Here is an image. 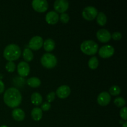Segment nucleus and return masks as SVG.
<instances>
[{"mask_svg":"<svg viewBox=\"0 0 127 127\" xmlns=\"http://www.w3.org/2000/svg\"><path fill=\"white\" fill-rule=\"evenodd\" d=\"M22 56H23V58L25 60V61H26V62H31L33 58V52H32L31 49L28 48H26L24 50L23 53H22Z\"/></svg>","mask_w":127,"mask_h":127,"instance_id":"20","label":"nucleus"},{"mask_svg":"<svg viewBox=\"0 0 127 127\" xmlns=\"http://www.w3.org/2000/svg\"><path fill=\"white\" fill-rule=\"evenodd\" d=\"M24 111L19 108H16L12 112V116L13 119L16 121H22L25 118Z\"/></svg>","mask_w":127,"mask_h":127,"instance_id":"15","label":"nucleus"},{"mask_svg":"<svg viewBox=\"0 0 127 127\" xmlns=\"http://www.w3.org/2000/svg\"><path fill=\"white\" fill-rule=\"evenodd\" d=\"M59 19L61 21V22L66 24L68 22V21H69V16L68 14L64 12V13L61 14L60 16H59Z\"/></svg>","mask_w":127,"mask_h":127,"instance_id":"26","label":"nucleus"},{"mask_svg":"<svg viewBox=\"0 0 127 127\" xmlns=\"http://www.w3.org/2000/svg\"><path fill=\"white\" fill-rule=\"evenodd\" d=\"M97 22L99 24V25L101 26H105V24L107 23V16L104 12H100L97 14Z\"/></svg>","mask_w":127,"mask_h":127,"instance_id":"21","label":"nucleus"},{"mask_svg":"<svg viewBox=\"0 0 127 127\" xmlns=\"http://www.w3.org/2000/svg\"><path fill=\"white\" fill-rule=\"evenodd\" d=\"M21 55V48L17 45L11 43L5 47L3 52L4 58L8 62H13L17 60Z\"/></svg>","mask_w":127,"mask_h":127,"instance_id":"2","label":"nucleus"},{"mask_svg":"<svg viewBox=\"0 0 127 127\" xmlns=\"http://www.w3.org/2000/svg\"><path fill=\"white\" fill-rule=\"evenodd\" d=\"M5 104L11 108H16L22 102V95L19 89L16 88H10L5 91L3 95Z\"/></svg>","mask_w":127,"mask_h":127,"instance_id":"1","label":"nucleus"},{"mask_svg":"<svg viewBox=\"0 0 127 127\" xmlns=\"http://www.w3.org/2000/svg\"><path fill=\"white\" fill-rule=\"evenodd\" d=\"M18 74L21 77H26L29 75L30 73V66L26 62H21L17 67Z\"/></svg>","mask_w":127,"mask_h":127,"instance_id":"11","label":"nucleus"},{"mask_svg":"<svg viewBox=\"0 0 127 127\" xmlns=\"http://www.w3.org/2000/svg\"><path fill=\"white\" fill-rule=\"evenodd\" d=\"M6 69L9 73L14 72L16 69V64L13 62H7L6 64Z\"/></svg>","mask_w":127,"mask_h":127,"instance_id":"25","label":"nucleus"},{"mask_svg":"<svg viewBox=\"0 0 127 127\" xmlns=\"http://www.w3.org/2000/svg\"><path fill=\"white\" fill-rule=\"evenodd\" d=\"M43 46L45 50L48 53L54 50L55 47V42L52 38H47L43 42Z\"/></svg>","mask_w":127,"mask_h":127,"instance_id":"16","label":"nucleus"},{"mask_svg":"<svg viewBox=\"0 0 127 127\" xmlns=\"http://www.w3.org/2000/svg\"><path fill=\"white\" fill-rule=\"evenodd\" d=\"M88 66L92 69H95L99 66V60L96 57H92L88 61Z\"/></svg>","mask_w":127,"mask_h":127,"instance_id":"22","label":"nucleus"},{"mask_svg":"<svg viewBox=\"0 0 127 127\" xmlns=\"http://www.w3.org/2000/svg\"><path fill=\"white\" fill-rule=\"evenodd\" d=\"M71 93V89L68 86L62 85L57 89L55 94L60 99L68 97Z\"/></svg>","mask_w":127,"mask_h":127,"instance_id":"13","label":"nucleus"},{"mask_svg":"<svg viewBox=\"0 0 127 127\" xmlns=\"http://www.w3.org/2000/svg\"><path fill=\"white\" fill-rule=\"evenodd\" d=\"M111 100V95L107 92H102L99 94L97 101L101 106H106L110 103Z\"/></svg>","mask_w":127,"mask_h":127,"instance_id":"12","label":"nucleus"},{"mask_svg":"<svg viewBox=\"0 0 127 127\" xmlns=\"http://www.w3.org/2000/svg\"><path fill=\"white\" fill-rule=\"evenodd\" d=\"M122 127H127V122H125L124 123V124H123V125H122Z\"/></svg>","mask_w":127,"mask_h":127,"instance_id":"32","label":"nucleus"},{"mask_svg":"<svg viewBox=\"0 0 127 127\" xmlns=\"http://www.w3.org/2000/svg\"><path fill=\"white\" fill-rule=\"evenodd\" d=\"M4 84L3 82L2 81L1 79H0V94H2V93L4 92Z\"/></svg>","mask_w":127,"mask_h":127,"instance_id":"31","label":"nucleus"},{"mask_svg":"<svg viewBox=\"0 0 127 127\" xmlns=\"http://www.w3.org/2000/svg\"><path fill=\"white\" fill-rule=\"evenodd\" d=\"M43 116L42 110L39 107H35L31 111V117L35 121H39Z\"/></svg>","mask_w":127,"mask_h":127,"instance_id":"17","label":"nucleus"},{"mask_svg":"<svg viewBox=\"0 0 127 127\" xmlns=\"http://www.w3.org/2000/svg\"><path fill=\"white\" fill-rule=\"evenodd\" d=\"M115 52L114 47L110 45H105L102 46L99 50V55L101 58H107L112 57Z\"/></svg>","mask_w":127,"mask_h":127,"instance_id":"8","label":"nucleus"},{"mask_svg":"<svg viewBox=\"0 0 127 127\" xmlns=\"http://www.w3.org/2000/svg\"><path fill=\"white\" fill-rule=\"evenodd\" d=\"M127 109L126 107H124L122 108V109L120 111V117L123 119V120L126 121L127 119Z\"/></svg>","mask_w":127,"mask_h":127,"instance_id":"27","label":"nucleus"},{"mask_svg":"<svg viewBox=\"0 0 127 127\" xmlns=\"http://www.w3.org/2000/svg\"><path fill=\"white\" fill-rule=\"evenodd\" d=\"M109 93H110V94L112 95H118L121 93V89L118 86L114 85L110 88Z\"/></svg>","mask_w":127,"mask_h":127,"instance_id":"24","label":"nucleus"},{"mask_svg":"<svg viewBox=\"0 0 127 127\" xmlns=\"http://www.w3.org/2000/svg\"><path fill=\"white\" fill-rule=\"evenodd\" d=\"M42 100H43V99H42V95L37 92L33 93L31 95V102L33 105H37V106L41 105L42 104Z\"/></svg>","mask_w":127,"mask_h":127,"instance_id":"18","label":"nucleus"},{"mask_svg":"<svg viewBox=\"0 0 127 127\" xmlns=\"http://www.w3.org/2000/svg\"><path fill=\"white\" fill-rule=\"evenodd\" d=\"M53 7L57 13H64L69 7V2L66 0H56Z\"/></svg>","mask_w":127,"mask_h":127,"instance_id":"9","label":"nucleus"},{"mask_svg":"<svg viewBox=\"0 0 127 127\" xmlns=\"http://www.w3.org/2000/svg\"><path fill=\"white\" fill-rule=\"evenodd\" d=\"M33 9L38 12H45L48 7V3L46 0H33L32 2Z\"/></svg>","mask_w":127,"mask_h":127,"instance_id":"6","label":"nucleus"},{"mask_svg":"<svg viewBox=\"0 0 127 127\" xmlns=\"http://www.w3.org/2000/svg\"><path fill=\"white\" fill-rule=\"evenodd\" d=\"M98 14V11L96 7L94 6H87L82 12V16L87 21H93Z\"/></svg>","mask_w":127,"mask_h":127,"instance_id":"5","label":"nucleus"},{"mask_svg":"<svg viewBox=\"0 0 127 127\" xmlns=\"http://www.w3.org/2000/svg\"><path fill=\"white\" fill-rule=\"evenodd\" d=\"M46 22L51 25H54L59 21V15L56 11H51L48 12L45 16Z\"/></svg>","mask_w":127,"mask_h":127,"instance_id":"14","label":"nucleus"},{"mask_svg":"<svg viewBox=\"0 0 127 127\" xmlns=\"http://www.w3.org/2000/svg\"><path fill=\"white\" fill-rule=\"evenodd\" d=\"M0 127H8L6 126V125H2V126H0Z\"/></svg>","mask_w":127,"mask_h":127,"instance_id":"33","label":"nucleus"},{"mask_svg":"<svg viewBox=\"0 0 127 127\" xmlns=\"http://www.w3.org/2000/svg\"><path fill=\"white\" fill-rule=\"evenodd\" d=\"M114 102V104L118 107H123L126 104V101L124 98L122 97H118L115 98Z\"/></svg>","mask_w":127,"mask_h":127,"instance_id":"23","label":"nucleus"},{"mask_svg":"<svg viewBox=\"0 0 127 127\" xmlns=\"http://www.w3.org/2000/svg\"><path fill=\"white\" fill-rule=\"evenodd\" d=\"M43 38L40 36H34L29 40V47L33 50H38L43 46Z\"/></svg>","mask_w":127,"mask_h":127,"instance_id":"7","label":"nucleus"},{"mask_svg":"<svg viewBox=\"0 0 127 127\" xmlns=\"http://www.w3.org/2000/svg\"><path fill=\"white\" fill-rule=\"evenodd\" d=\"M27 83L29 86L32 88H38L40 86L41 81L37 77H32L27 79Z\"/></svg>","mask_w":127,"mask_h":127,"instance_id":"19","label":"nucleus"},{"mask_svg":"<svg viewBox=\"0 0 127 127\" xmlns=\"http://www.w3.org/2000/svg\"><path fill=\"white\" fill-rule=\"evenodd\" d=\"M41 64L45 68L51 69L57 65V58L54 55L50 53H46L42 55L40 59Z\"/></svg>","mask_w":127,"mask_h":127,"instance_id":"4","label":"nucleus"},{"mask_svg":"<svg viewBox=\"0 0 127 127\" xmlns=\"http://www.w3.org/2000/svg\"><path fill=\"white\" fill-rule=\"evenodd\" d=\"M111 33L108 30L105 29H99L96 33V37L100 42L106 43L111 39Z\"/></svg>","mask_w":127,"mask_h":127,"instance_id":"10","label":"nucleus"},{"mask_svg":"<svg viewBox=\"0 0 127 127\" xmlns=\"http://www.w3.org/2000/svg\"><path fill=\"white\" fill-rule=\"evenodd\" d=\"M55 93H54V92H51V93H50L49 94L47 95V100H48L47 102L49 103L53 102V100H55Z\"/></svg>","mask_w":127,"mask_h":127,"instance_id":"30","label":"nucleus"},{"mask_svg":"<svg viewBox=\"0 0 127 127\" xmlns=\"http://www.w3.org/2000/svg\"><path fill=\"white\" fill-rule=\"evenodd\" d=\"M50 108L51 104L48 102H45L43 104H42V105H41V109L43 111H48L50 109Z\"/></svg>","mask_w":127,"mask_h":127,"instance_id":"29","label":"nucleus"},{"mask_svg":"<svg viewBox=\"0 0 127 127\" xmlns=\"http://www.w3.org/2000/svg\"><path fill=\"white\" fill-rule=\"evenodd\" d=\"M122 37V35L119 32H115L112 33V35H111V38H112L114 40L116 41L120 40Z\"/></svg>","mask_w":127,"mask_h":127,"instance_id":"28","label":"nucleus"},{"mask_svg":"<svg viewBox=\"0 0 127 127\" xmlns=\"http://www.w3.org/2000/svg\"><path fill=\"white\" fill-rule=\"evenodd\" d=\"M99 46L94 41L91 40H85L81 44V50L86 55H95L97 52Z\"/></svg>","mask_w":127,"mask_h":127,"instance_id":"3","label":"nucleus"}]
</instances>
